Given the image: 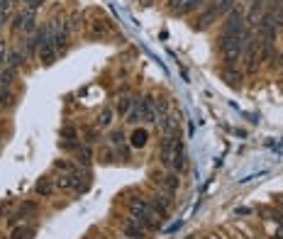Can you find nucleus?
I'll return each instance as SVG.
<instances>
[{
  "label": "nucleus",
  "instance_id": "1",
  "mask_svg": "<svg viewBox=\"0 0 283 239\" xmlns=\"http://www.w3.org/2000/svg\"><path fill=\"white\" fill-rule=\"evenodd\" d=\"M220 37H252V30H249L247 17H244V10L239 5L225 17V25H222Z\"/></svg>",
  "mask_w": 283,
  "mask_h": 239
},
{
  "label": "nucleus",
  "instance_id": "2",
  "mask_svg": "<svg viewBox=\"0 0 283 239\" xmlns=\"http://www.w3.org/2000/svg\"><path fill=\"white\" fill-rule=\"evenodd\" d=\"M254 37V34H252ZM252 37H220V52L229 66H234L237 61H242V54H244V47Z\"/></svg>",
  "mask_w": 283,
  "mask_h": 239
},
{
  "label": "nucleus",
  "instance_id": "3",
  "mask_svg": "<svg viewBox=\"0 0 283 239\" xmlns=\"http://www.w3.org/2000/svg\"><path fill=\"white\" fill-rule=\"evenodd\" d=\"M242 59H244V68H247V73H254L256 68H259V61L261 59H259V42H256V37H252V39L247 42Z\"/></svg>",
  "mask_w": 283,
  "mask_h": 239
},
{
  "label": "nucleus",
  "instance_id": "4",
  "mask_svg": "<svg viewBox=\"0 0 283 239\" xmlns=\"http://www.w3.org/2000/svg\"><path fill=\"white\" fill-rule=\"evenodd\" d=\"M34 12L37 10H29V7H25L22 12H17L15 15V20H12V30L15 32H27V34H32L34 32Z\"/></svg>",
  "mask_w": 283,
  "mask_h": 239
},
{
  "label": "nucleus",
  "instance_id": "5",
  "mask_svg": "<svg viewBox=\"0 0 283 239\" xmlns=\"http://www.w3.org/2000/svg\"><path fill=\"white\" fill-rule=\"evenodd\" d=\"M220 17V12H217V2H210L203 12L198 15V20H196V30H208V27H212V22Z\"/></svg>",
  "mask_w": 283,
  "mask_h": 239
},
{
  "label": "nucleus",
  "instance_id": "6",
  "mask_svg": "<svg viewBox=\"0 0 283 239\" xmlns=\"http://www.w3.org/2000/svg\"><path fill=\"white\" fill-rule=\"evenodd\" d=\"M159 129H161V134L164 137H176L178 134V118L173 115V113H164V115H159Z\"/></svg>",
  "mask_w": 283,
  "mask_h": 239
},
{
  "label": "nucleus",
  "instance_id": "7",
  "mask_svg": "<svg viewBox=\"0 0 283 239\" xmlns=\"http://www.w3.org/2000/svg\"><path fill=\"white\" fill-rule=\"evenodd\" d=\"M140 110H142V122H146V124H154L159 115H156V110H154V98L151 95H144L140 100Z\"/></svg>",
  "mask_w": 283,
  "mask_h": 239
},
{
  "label": "nucleus",
  "instance_id": "8",
  "mask_svg": "<svg viewBox=\"0 0 283 239\" xmlns=\"http://www.w3.org/2000/svg\"><path fill=\"white\" fill-rule=\"evenodd\" d=\"M78 176H81V171L61 174L59 179H54V185H57L59 190H76V185H78Z\"/></svg>",
  "mask_w": 283,
  "mask_h": 239
},
{
  "label": "nucleus",
  "instance_id": "9",
  "mask_svg": "<svg viewBox=\"0 0 283 239\" xmlns=\"http://www.w3.org/2000/svg\"><path fill=\"white\" fill-rule=\"evenodd\" d=\"M181 137L176 134V137H164V142H161V149H159V161L161 164H169L171 166V156H173V147H176V142H178Z\"/></svg>",
  "mask_w": 283,
  "mask_h": 239
},
{
  "label": "nucleus",
  "instance_id": "10",
  "mask_svg": "<svg viewBox=\"0 0 283 239\" xmlns=\"http://www.w3.org/2000/svg\"><path fill=\"white\" fill-rule=\"evenodd\" d=\"M183 166H186V149H183V142L178 139L173 147V156H171V169L178 174V171H183Z\"/></svg>",
  "mask_w": 283,
  "mask_h": 239
},
{
  "label": "nucleus",
  "instance_id": "11",
  "mask_svg": "<svg viewBox=\"0 0 283 239\" xmlns=\"http://www.w3.org/2000/svg\"><path fill=\"white\" fill-rule=\"evenodd\" d=\"M54 180L49 179V176H44V179H39L37 180V185H34V193L37 195H44V198H52L54 195Z\"/></svg>",
  "mask_w": 283,
  "mask_h": 239
},
{
  "label": "nucleus",
  "instance_id": "12",
  "mask_svg": "<svg viewBox=\"0 0 283 239\" xmlns=\"http://www.w3.org/2000/svg\"><path fill=\"white\" fill-rule=\"evenodd\" d=\"M122 232H125V237H130V239H142L144 237V227H142L140 222H135L132 217L122 225Z\"/></svg>",
  "mask_w": 283,
  "mask_h": 239
},
{
  "label": "nucleus",
  "instance_id": "13",
  "mask_svg": "<svg viewBox=\"0 0 283 239\" xmlns=\"http://www.w3.org/2000/svg\"><path fill=\"white\" fill-rule=\"evenodd\" d=\"M146 142H149V132L142 129V127H135V132L130 137V147L132 149H142V147H146Z\"/></svg>",
  "mask_w": 283,
  "mask_h": 239
},
{
  "label": "nucleus",
  "instance_id": "14",
  "mask_svg": "<svg viewBox=\"0 0 283 239\" xmlns=\"http://www.w3.org/2000/svg\"><path fill=\"white\" fill-rule=\"evenodd\" d=\"M169 205H171V195L169 193H164V190H161L159 195H154V200H151V208H154L156 215H159V212L164 215V212L169 210Z\"/></svg>",
  "mask_w": 283,
  "mask_h": 239
},
{
  "label": "nucleus",
  "instance_id": "15",
  "mask_svg": "<svg viewBox=\"0 0 283 239\" xmlns=\"http://www.w3.org/2000/svg\"><path fill=\"white\" fill-rule=\"evenodd\" d=\"M76 161H78L81 166H90V164H93V149H90V144H81V147L76 149Z\"/></svg>",
  "mask_w": 283,
  "mask_h": 239
},
{
  "label": "nucleus",
  "instance_id": "16",
  "mask_svg": "<svg viewBox=\"0 0 283 239\" xmlns=\"http://www.w3.org/2000/svg\"><path fill=\"white\" fill-rule=\"evenodd\" d=\"M132 108H135V100H132L130 95H122V98L117 100V110H115V113H117L120 118H127Z\"/></svg>",
  "mask_w": 283,
  "mask_h": 239
},
{
  "label": "nucleus",
  "instance_id": "17",
  "mask_svg": "<svg viewBox=\"0 0 283 239\" xmlns=\"http://www.w3.org/2000/svg\"><path fill=\"white\" fill-rule=\"evenodd\" d=\"M113 118H115V110L105 108V110L98 115V120H95V127H98V129H108V127L113 124Z\"/></svg>",
  "mask_w": 283,
  "mask_h": 239
},
{
  "label": "nucleus",
  "instance_id": "18",
  "mask_svg": "<svg viewBox=\"0 0 283 239\" xmlns=\"http://www.w3.org/2000/svg\"><path fill=\"white\" fill-rule=\"evenodd\" d=\"M208 0H183V5L176 10V15H191L193 10H198L200 5H205Z\"/></svg>",
  "mask_w": 283,
  "mask_h": 239
},
{
  "label": "nucleus",
  "instance_id": "19",
  "mask_svg": "<svg viewBox=\"0 0 283 239\" xmlns=\"http://www.w3.org/2000/svg\"><path fill=\"white\" fill-rule=\"evenodd\" d=\"M25 61H27V54H22V52H10V54H7V61H5V66H10V68H20Z\"/></svg>",
  "mask_w": 283,
  "mask_h": 239
},
{
  "label": "nucleus",
  "instance_id": "20",
  "mask_svg": "<svg viewBox=\"0 0 283 239\" xmlns=\"http://www.w3.org/2000/svg\"><path fill=\"white\" fill-rule=\"evenodd\" d=\"M15 76H17V73H15V68L5 66V68L0 71V86H2V88H7V86H10V83L15 81Z\"/></svg>",
  "mask_w": 283,
  "mask_h": 239
},
{
  "label": "nucleus",
  "instance_id": "21",
  "mask_svg": "<svg viewBox=\"0 0 283 239\" xmlns=\"http://www.w3.org/2000/svg\"><path fill=\"white\" fill-rule=\"evenodd\" d=\"M15 105V95L10 93V88H0V108H12Z\"/></svg>",
  "mask_w": 283,
  "mask_h": 239
},
{
  "label": "nucleus",
  "instance_id": "22",
  "mask_svg": "<svg viewBox=\"0 0 283 239\" xmlns=\"http://www.w3.org/2000/svg\"><path fill=\"white\" fill-rule=\"evenodd\" d=\"M222 73H225V78H227V83H229V86H239V83H242V73H239V71H234L232 66L225 68Z\"/></svg>",
  "mask_w": 283,
  "mask_h": 239
},
{
  "label": "nucleus",
  "instance_id": "23",
  "mask_svg": "<svg viewBox=\"0 0 283 239\" xmlns=\"http://www.w3.org/2000/svg\"><path fill=\"white\" fill-rule=\"evenodd\" d=\"M237 7V0H217V12L220 15H229Z\"/></svg>",
  "mask_w": 283,
  "mask_h": 239
},
{
  "label": "nucleus",
  "instance_id": "24",
  "mask_svg": "<svg viewBox=\"0 0 283 239\" xmlns=\"http://www.w3.org/2000/svg\"><path fill=\"white\" fill-rule=\"evenodd\" d=\"M161 188H166V193H173L176 188H178V179H176V171L169 174V176H164V183H161Z\"/></svg>",
  "mask_w": 283,
  "mask_h": 239
},
{
  "label": "nucleus",
  "instance_id": "25",
  "mask_svg": "<svg viewBox=\"0 0 283 239\" xmlns=\"http://www.w3.org/2000/svg\"><path fill=\"white\" fill-rule=\"evenodd\" d=\"M108 139H110V144H113V147H122L127 137H125V132H122V129H113Z\"/></svg>",
  "mask_w": 283,
  "mask_h": 239
},
{
  "label": "nucleus",
  "instance_id": "26",
  "mask_svg": "<svg viewBox=\"0 0 283 239\" xmlns=\"http://www.w3.org/2000/svg\"><path fill=\"white\" fill-rule=\"evenodd\" d=\"M127 122H130V124H140V120H142V110H140V103H137V105H135V108H132V110H130V115H127Z\"/></svg>",
  "mask_w": 283,
  "mask_h": 239
},
{
  "label": "nucleus",
  "instance_id": "27",
  "mask_svg": "<svg viewBox=\"0 0 283 239\" xmlns=\"http://www.w3.org/2000/svg\"><path fill=\"white\" fill-rule=\"evenodd\" d=\"M154 110H156V115H164V113H169V103L164 98H154Z\"/></svg>",
  "mask_w": 283,
  "mask_h": 239
},
{
  "label": "nucleus",
  "instance_id": "28",
  "mask_svg": "<svg viewBox=\"0 0 283 239\" xmlns=\"http://www.w3.org/2000/svg\"><path fill=\"white\" fill-rule=\"evenodd\" d=\"M98 139H100V129L98 127H93V129L85 132V144H95Z\"/></svg>",
  "mask_w": 283,
  "mask_h": 239
},
{
  "label": "nucleus",
  "instance_id": "29",
  "mask_svg": "<svg viewBox=\"0 0 283 239\" xmlns=\"http://www.w3.org/2000/svg\"><path fill=\"white\" fill-rule=\"evenodd\" d=\"M54 169H57V171H64V174H71V171H76V169H73L69 161H61V159H59V161H54Z\"/></svg>",
  "mask_w": 283,
  "mask_h": 239
},
{
  "label": "nucleus",
  "instance_id": "30",
  "mask_svg": "<svg viewBox=\"0 0 283 239\" xmlns=\"http://www.w3.org/2000/svg\"><path fill=\"white\" fill-rule=\"evenodd\" d=\"M22 2H25V7H29V10H37V7L44 5V0H22Z\"/></svg>",
  "mask_w": 283,
  "mask_h": 239
},
{
  "label": "nucleus",
  "instance_id": "31",
  "mask_svg": "<svg viewBox=\"0 0 283 239\" xmlns=\"http://www.w3.org/2000/svg\"><path fill=\"white\" fill-rule=\"evenodd\" d=\"M7 54H10V52H7V47H5V42L0 39V66H2V63L7 61Z\"/></svg>",
  "mask_w": 283,
  "mask_h": 239
},
{
  "label": "nucleus",
  "instance_id": "32",
  "mask_svg": "<svg viewBox=\"0 0 283 239\" xmlns=\"http://www.w3.org/2000/svg\"><path fill=\"white\" fill-rule=\"evenodd\" d=\"M12 7V0H0V15H7Z\"/></svg>",
  "mask_w": 283,
  "mask_h": 239
},
{
  "label": "nucleus",
  "instance_id": "33",
  "mask_svg": "<svg viewBox=\"0 0 283 239\" xmlns=\"http://www.w3.org/2000/svg\"><path fill=\"white\" fill-rule=\"evenodd\" d=\"M93 32H95V34H105V32H108V25H103V22H93Z\"/></svg>",
  "mask_w": 283,
  "mask_h": 239
},
{
  "label": "nucleus",
  "instance_id": "34",
  "mask_svg": "<svg viewBox=\"0 0 283 239\" xmlns=\"http://www.w3.org/2000/svg\"><path fill=\"white\" fill-rule=\"evenodd\" d=\"M166 5H169V7H171V12L176 15V10H178V7L183 5V0H166Z\"/></svg>",
  "mask_w": 283,
  "mask_h": 239
},
{
  "label": "nucleus",
  "instance_id": "35",
  "mask_svg": "<svg viewBox=\"0 0 283 239\" xmlns=\"http://www.w3.org/2000/svg\"><path fill=\"white\" fill-rule=\"evenodd\" d=\"M25 235H27V232H25V227H17V230L12 232V239H25Z\"/></svg>",
  "mask_w": 283,
  "mask_h": 239
},
{
  "label": "nucleus",
  "instance_id": "36",
  "mask_svg": "<svg viewBox=\"0 0 283 239\" xmlns=\"http://www.w3.org/2000/svg\"><path fill=\"white\" fill-rule=\"evenodd\" d=\"M100 161H105V164H110V161H113V154H110V151H105V154H100Z\"/></svg>",
  "mask_w": 283,
  "mask_h": 239
},
{
  "label": "nucleus",
  "instance_id": "37",
  "mask_svg": "<svg viewBox=\"0 0 283 239\" xmlns=\"http://www.w3.org/2000/svg\"><path fill=\"white\" fill-rule=\"evenodd\" d=\"M271 239H283V232H281V230H279V232H274V235H271Z\"/></svg>",
  "mask_w": 283,
  "mask_h": 239
},
{
  "label": "nucleus",
  "instance_id": "38",
  "mask_svg": "<svg viewBox=\"0 0 283 239\" xmlns=\"http://www.w3.org/2000/svg\"><path fill=\"white\" fill-rule=\"evenodd\" d=\"M5 22H7V15H0V27H2Z\"/></svg>",
  "mask_w": 283,
  "mask_h": 239
},
{
  "label": "nucleus",
  "instance_id": "39",
  "mask_svg": "<svg viewBox=\"0 0 283 239\" xmlns=\"http://www.w3.org/2000/svg\"><path fill=\"white\" fill-rule=\"evenodd\" d=\"M142 5H151V2H149V0H140Z\"/></svg>",
  "mask_w": 283,
  "mask_h": 239
},
{
  "label": "nucleus",
  "instance_id": "40",
  "mask_svg": "<svg viewBox=\"0 0 283 239\" xmlns=\"http://www.w3.org/2000/svg\"><path fill=\"white\" fill-rule=\"evenodd\" d=\"M242 2H249V5H252V2H254V0H242Z\"/></svg>",
  "mask_w": 283,
  "mask_h": 239
}]
</instances>
